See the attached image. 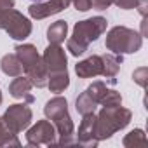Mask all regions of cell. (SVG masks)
<instances>
[{
	"instance_id": "d4e9b609",
	"label": "cell",
	"mask_w": 148,
	"mask_h": 148,
	"mask_svg": "<svg viewBox=\"0 0 148 148\" xmlns=\"http://www.w3.org/2000/svg\"><path fill=\"white\" fill-rule=\"evenodd\" d=\"M71 4H73V7H75L77 11H80V12H87L92 7L91 0H71Z\"/></svg>"
},
{
	"instance_id": "9a60e30c",
	"label": "cell",
	"mask_w": 148,
	"mask_h": 148,
	"mask_svg": "<svg viewBox=\"0 0 148 148\" xmlns=\"http://www.w3.org/2000/svg\"><path fill=\"white\" fill-rule=\"evenodd\" d=\"M0 70H2L7 77H18L23 73V64L18 59L16 54H5L0 59Z\"/></svg>"
},
{
	"instance_id": "3957f363",
	"label": "cell",
	"mask_w": 148,
	"mask_h": 148,
	"mask_svg": "<svg viewBox=\"0 0 148 148\" xmlns=\"http://www.w3.org/2000/svg\"><path fill=\"white\" fill-rule=\"evenodd\" d=\"M132 119L131 110L119 106H103V110L96 115V138L99 141L112 138L120 129L127 127Z\"/></svg>"
},
{
	"instance_id": "ba28073f",
	"label": "cell",
	"mask_w": 148,
	"mask_h": 148,
	"mask_svg": "<svg viewBox=\"0 0 148 148\" xmlns=\"http://www.w3.org/2000/svg\"><path fill=\"white\" fill-rule=\"evenodd\" d=\"M42 61L45 64L47 75L49 73H58V71H66V66H68L66 52L59 44H49L42 54Z\"/></svg>"
},
{
	"instance_id": "5bb4252c",
	"label": "cell",
	"mask_w": 148,
	"mask_h": 148,
	"mask_svg": "<svg viewBox=\"0 0 148 148\" xmlns=\"http://www.w3.org/2000/svg\"><path fill=\"white\" fill-rule=\"evenodd\" d=\"M101 59H103V77L115 82V75L119 73L120 64H122V56H119V54H103Z\"/></svg>"
},
{
	"instance_id": "7c38bea8",
	"label": "cell",
	"mask_w": 148,
	"mask_h": 148,
	"mask_svg": "<svg viewBox=\"0 0 148 148\" xmlns=\"http://www.w3.org/2000/svg\"><path fill=\"white\" fill-rule=\"evenodd\" d=\"M32 87H33V84H32V80L28 77L18 75V77H14V80L9 86V94L12 98H16V99H23L26 103H33L35 98L30 94L32 92Z\"/></svg>"
},
{
	"instance_id": "277c9868",
	"label": "cell",
	"mask_w": 148,
	"mask_h": 148,
	"mask_svg": "<svg viewBox=\"0 0 148 148\" xmlns=\"http://www.w3.org/2000/svg\"><path fill=\"white\" fill-rule=\"evenodd\" d=\"M106 49L112 51V54H134L141 49L143 45V37L141 33H138L132 28L127 26H113L108 35H106V42H105Z\"/></svg>"
},
{
	"instance_id": "44dd1931",
	"label": "cell",
	"mask_w": 148,
	"mask_h": 148,
	"mask_svg": "<svg viewBox=\"0 0 148 148\" xmlns=\"http://www.w3.org/2000/svg\"><path fill=\"white\" fill-rule=\"evenodd\" d=\"M106 89H108V87H106L101 80H96V82H92L86 91H87V94H89V96L98 103V105H99V103H101V99H103V96H105V92H106Z\"/></svg>"
},
{
	"instance_id": "30bf717a",
	"label": "cell",
	"mask_w": 148,
	"mask_h": 148,
	"mask_svg": "<svg viewBox=\"0 0 148 148\" xmlns=\"http://www.w3.org/2000/svg\"><path fill=\"white\" fill-rule=\"evenodd\" d=\"M77 143L87 148H94L98 146L99 139L96 138V115L94 113H86L82 115V122L79 125V132H77Z\"/></svg>"
},
{
	"instance_id": "7a4b0ae2",
	"label": "cell",
	"mask_w": 148,
	"mask_h": 148,
	"mask_svg": "<svg viewBox=\"0 0 148 148\" xmlns=\"http://www.w3.org/2000/svg\"><path fill=\"white\" fill-rule=\"evenodd\" d=\"M14 54L23 64V71L32 80V84L38 89L47 87V70L42 61V56L38 54L37 47L33 44H18L14 47Z\"/></svg>"
},
{
	"instance_id": "e0dca14e",
	"label": "cell",
	"mask_w": 148,
	"mask_h": 148,
	"mask_svg": "<svg viewBox=\"0 0 148 148\" xmlns=\"http://www.w3.org/2000/svg\"><path fill=\"white\" fill-rule=\"evenodd\" d=\"M66 37H68V23L63 21V19L52 23L47 28V40H49V44H61V42H64Z\"/></svg>"
},
{
	"instance_id": "6da1fadb",
	"label": "cell",
	"mask_w": 148,
	"mask_h": 148,
	"mask_svg": "<svg viewBox=\"0 0 148 148\" xmlns=\"http://www.w3.org/2000/svg\"><path fill=\"white\" fill-rule=\"evenodd\" d=\"M106 26H108V21L101 16H94V18H89L84 21H79L73 26L71 37L66 40V49L75 58L82 56L87 51L89 44L98 40L106 32Z\"/></svg>"
},
{
	"instance_id": "7402d4cb",
	"label": "cell",
	"mask_w": 148,
	"mask_h": 148,
	"mask_svg": "<svg viewBox=\"0 0 148 148\" xmlns=\"http://www.w3.org/2000/svg\"><path fill=\"white\" fill-rule=\"evenodd\" d=\"M99 105H103V106H119V105H122V96L115 89H106Z\"/></svg>"
},
{
	"instance_id": "8fae6325",
	"label": "cell",
	"mask_w": 148,
	"mask_h": 148,
	"mask_svg": "<svg viewBox=\"0 0 148 148\" xmlns=\"http://www.w3.org/2000/svg\"><path fill=\"white\" fill-rule=\"evenodd\" d=\"M75 73L79 75V79H92V77L103 75V59H101V56L92 54V56L86 58L84 61H79L75 64Z\"/></svg>"
},
{
	"instance_id": "2e32d148",
	"label": "cell",
	"mask_w": 148,
	"mask_h": 148,
	"mask_svg": "<svg viewBox=\"0 0 148 148\" xmlns=\"http://www.w3.org/2000/svg\"><path fill=\"white\" fill-rule=\"evenodd\" d=\"M70 86V77H68V70L66 71H58V73H49L47 75V87L51 92H63Z\"/></svg>"
},
{
	"instance_id": "83f0119b",
	"label": "cell",
	"mask_w": 148,
	"mask_h": 148,
	"mask_svg": "<svg viewBox=\"0 0 148 148\" xmlns=\"http://www.w3.org/2000/svg\"><path fill=\"white\" fill-rule=\"evenodd\" d=\"M146 5H148V0H138L136 9H139V14H141L143 18L146 16Z\"/></svg>"
},
{
	"instance_id": "603a6c76",
	"label": "cell",
	"mask_w": 148,
	"mask_h": 148,
	"mask_svg": "<svg viewBox=\"0 0 148 148\" xmlns=\"http://www.w3.org/2000/svg\"><path fill=\"white\" fill-rule=\"evenodd\" d=\"M132 80H134L139 87H146V82H148V68H146V66H141V68L134 70Z\"/></svg>"
},
{
	"instance_id": "4fadbf2b",
	"label": "cell",
	"mask_w": 148,
	"mask_h": 148,
	"mask_svg": "<svg viewBox=\"0 0 148 148\" xmlns=\"http://www.w3.org/2000/svg\"><path fill=\"white\" fill-rule=\"evenodd\" d=\"M66 112H68V101L64 98H61V96H56V98L49 99L45 103V106H44V113H45L47 120H51V122L54 119L64 115Z\"/></svg>"
},
{
	"instance_id": "cb8c5ba5",
	"label": "cell",
	"mask_w": 148,
	"mask_h": 148,
	"mask_svg": "<svg viewBox=\"0 0 148 148\" xmlns=\"http://www.w3.org/2000/svg\"><path fill=\"white\" fill-rule=\"evenodd\" d=\"M113 4H115L119 9H122V11H131V9H136L138 0H115Z\"/></svg>"
},
{
	"instance_id": "484cf974",
	"label": "cell",
	"mask_w": 148,
	"mask_h": 148,
	"mask_svg": "<svg viewBox=\"0 0 148 148\" xmlns=\"http://www.w3.org/2000/svg\"><path fill=\"white\" fill-rule=\"evenodd\" d=\"M113 2H115V0H91L92 7H94V9H98V11H106Z\"/></svg>"
},
{
	"instance_id": "ffe728a7",
	"label": "cell",
	"mask_w": 148,
	"mask_h": 148,
	"mask_svg": "<svg viewBox=\"0 0 148 148\" xmlns=\"http://www.w3.org/2000/svg\"><path fill=\"white\" fill-rule=\"evenodd\" d=\"M0 146H19L18 134H14L0 119Z\"/></svg>"
},
{
	"instance_id": "f546056e",
	"label": "cell",
	"mask_w": 148,
	"mask_h": 148,
	"mask_svg": "<svg viewBox=\"0 0 148 148\" xmlns=\"http://www.w3.org/2000/svg\"><path fill=\"white\" fill-rule=\"evenodd\" d=\"M37 2H44V0H37Z\"/></svg>"
},
{
	"instance_id": "52a82bcc",
	"label": "cell",
	"mask_w": 148,
	"mask_h": 148,
	"mask_svg": "<svg viewBox=\"0 0 148 148\" xmlns=\"http://www.w3.org/2000/svg\"><path fill=\"white\" fill-rule=\"evenodd\" d=\"M56 129L52 122L49 120H38L35 125H32L26 132V143L30 146H40V145H56Z\"/></svg>"
},
{
	"instance_id": "4316f807",
	"label": "cell",
	"mask_w": 148,
	"mask_h": 148,
	"mask_svg": "<svg viewBox=\"0 0 148 148\" xmlns=\"http://www.w3.org/2000/svg\"><path fill=\"white\" fill-rule=\"evenodd\" d=\"M16 0H0V11H7V9H14Z\"/></svg>"
},
{
	"instance_id": "5b68a950",
	"label": "cell",
	"mask_w": 148,
	"mask_h": 148,
	"mask_svg": "<svg viewBox=\"0 0 148 148\" xmlns=\"http://www.w3.org/2000/svg\"><path fill=\"white\" fill-rule=\"evenodd\" d=\"M0 30H5L11 38L25 40L32 33V23L26 16L14 9L0 11Z\"/></svg>"
},
{
	"instance_id": "ac0fdd59",
	"label": "cell",
	"mask_w": 148,
	"mask_h": 148,
	"mask_svg": "<svg viewBox=\"0 0 148 148\" xmlns=\"http://www.w3.org/2000/svg\"><path fill=\"white\" fill-rule=\"evenodd\" d=\"M122 145L125 148H138V146H146L148 139L143 129H132L129 134H125V138L122 139Z\"/></svg>"
},
{
	"instance_id": "f1b7e54d",
	"label": "cell",
	"mask_w": 148,
	"mask_h": 148,
	"mask_svg": "<svg viewBox=\"0 0 148 148\" xmlns=\"http://www.w3.org/2000/svg\"><path fill=\"white\" fill-rule=\"evenodd\" d=\"M0 105H2V92H0Z\"/></svg>"
},
{
	"instance_id": "8992f818",
	"label": "cell",
	"mask_w": 148,
	"mask_h": 148,
	"mask_svg": "<svg viewBox=\"0 0 148 148\" xmlns=\"http://www.w3.org/2000/svg\"><path fill=\"white\" fill-rule=\"evenodd\" d=\"M0 119L4 120V124L14 134H19V132H23L25 129L30 127L33 113H32V108L26 103H16V105H11Z\"/></svg>"
},
{
	"instance_id": "d6986e66",
	"label": "cell",
	"mask_w": 148,
	"mask_h": 148,
	"mask_svg": "<svg viewBox=\"0 0 148 148\" xmlns=\"http://www.w3.org/2000/svg\"><path fill=\"white\" fill-rule=\"evenodd\" d=\"M96 106H98V103L87 94V91H84L79 98H77V101H75V108H77V112L80 113V115H86V113H94V110H96Z\"/></svg>"
},
{
	"instance_id": "9c48e42d",
	"label": "cell",
	"mask_w": 148,
	"mask_h": 148,
	"mask_svg": "<svg viewBox=\"0 0 148 148\" xmlns=\"http://www.w3.org/2000/svg\"><path fill=\"white\" fill-rule=\"evenodd\" d=\"M71 4V0H44V2H37L32 4L28 7V14L33 19H45L49 16H54L64 9H68V5Z\"/></svg>"
}]
</instances>
